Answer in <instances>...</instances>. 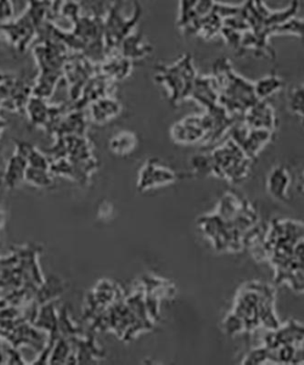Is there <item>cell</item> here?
Returning a JSON list of instances; mask_svg holds the SVG:
<instances>
[{
    "label": "cell",
    "mask_w": 304,
    "mask_h": 365,
    "mask_svg": "<svg viewBox=\"0 0 304 365\" xmlns=\"http://www.w3.org/2000/svg\"><path fill=\"white\" fill-rule=\"evenodd\" d=\"M213 77L220 93V103L231 116H243L259 101L254 84L235 73L227 58L216 63Z\"/></svg>",
    "instance_id": "6da1fadb"
},
{
    "label": "cell",
    "mask_w": 304,
    "mask_h": 365,
    "mask_svg": "<svg viewBox=\"0 0 304 365\" xmlns=\"http://www.w3.org/2000/svg\"><path fill=\"white\" fill-rule=\"evenodd\" d=\"M198 77L193 58L189 54L183 55L168 66L161 65L156 68V81L165 88L168 100L176 106L183 101L191 99Z\"/></svg>",
    "instance_id": "7a4b0ae2"
},
{
    "label": "cell",
    "mask_w": 304,
    "mask_h": 365,
    "mask_svg": "<svg viewBox=\"0 0 304 365\" xmlns=\"http://www.w3.org/2000/svg\"><path fill=\"white\" fill-rule=\"evenodd\" d=\"M209 171L232 181L246 177L251 159L230 137L208 155Z\"/></svg>",
    "instance_id": "3957f363"
},
{
    "label": "cell",
    "mask_w": 304,
    "mask_h": 365,
    "mask_svg": "<svg viewBox=\"0 0 304 365\" xmlns=\"http://www.w3.org/2000/svg\"><path fill=\"white\" fill-rule=\"evenodd\" d=\"M212 128L213 122L208 113L191 114L172 125L170 137L176 145H196L208 142Z\"/></svg>",
    "instance_id": "277c9868"
},
{
    "label": "cell",
    "mask_w": 304,
    "mask_h": 365,
    "mask_svg": "<svg viewBox=\"0 0 304 365\" xmlns=\"http://www.w3.org/2000/svg\"><path fill=\"white\" fill-rule=\"evenodd\" d=\"M228 133L230 135V138L233 140L251 160L256 158L265 146L273 141L274 137L273 131L250 128L243 122L238 125L234 123Z\"/></svg>",
    "instance_id": "5b68a950"
},
{
    "label": "cell",
    "mask_w": 304,
    "mask_h": 365,
    "mask_svg": "<svg viewBox=\"0 0 304 365\" xmlns=\"http://www.w3.org/2000/svg\"><path fill=\"white\" fill-rule=\"evenodd\" d=\"M141 14L142 9L139 4L136 6L135 15L130 19H126L121 14L119 4L114 6L112 11H110L106 25L103 26L108 46H119L127 36L133 34V28L141 17Z\"/></svg>",
    "instance_id": "8992f818"
},
{
    "label": "cell",
    "mask_w": 304,
    "mask_h": 365,
    "mask_svg": "<svg viewBox=\"0 0 304 365\" xmlns=\"http://www.w3.org/2000/svg\"><path fill=\"white\" fill-rule=\"evenodd\" d=\"M245 125L254 129L269 130L275 132L279 125L275 109L268 100H259L250 107L243 115Z\"/></svg>",
    "instance_id": "52a82bcc"
},
{
    "label": "cell",
    "mask_w": 304,
    "mask_h": 365,
    "mask_svg": "<svg viewBox=\"0 0 304 365\" xmlns=\"http://www.w3.org/2000/svg\"><path fill=\"white\" fill-rule=\"evenodd\" d=\"M191 99L204 107L207 113L221 106L220 93H218L215 78L213 76L198 77L193 88Z\"/></svg>",
    "instance_id": "ba28073f"
},
{
    "label": "cell",
    "mask_w": 304,
    "mask_h": 365,
    "mask_svg": "<svg viewBox=\"0 0 304 365\" xmlns=\"http://www.w3.org/2000/svg\"><path fill=\"white\" fill-rule=\"evenodd\" d=\"M176 179L175 173L158 160H148L140 173V185L143 187L168 184Z\"/></svg>",
    "instance_id": "9c48e42d"
},
{
    "label": "cell",
    "mask_w": 304,
    "mask_h": 365,
    "mask_svg": "<svg viewBox=\"0 0 304 365\" xmlns=\"http://www.w3.org/2000/svg\"><path fill=\"white\" fill-rule=\"evenodd\" d=\"M121 55L133 61L142 60L153 51L152 46L143 40L141 34H131L120 43Z\"/></svg>",
    "instance_id": "30bf717a"
},
{
    "label": "cell",
    "mask_w": 304,
    "mask_h": 365,
    "mask_svg": "<svg viewBox=\"0 0 304 365\" xmlns=\"http://www.w3.org/2000/svg\"><path fill=\"white\" fill-rule=\"evenodd\" d=\"M138 143L139 138L136 133L124 130L111 137L109 148L114 154L124 156L132 154L138 146Z\"/></svg>",
    "instance_id": "8fae6325"
},
{
    "label": "cell",
    "mask_w": 304,
    "mask_h": 365,
    "mask_svg": "<svg viewBox=\"0 0 304 365\" xmlns=\"http://www.w3.org/2000/svg\"><path fill=\"white\" fill-rule=\"evenodd\" d=\"M122 110L119 101L112 97L103 98L97 101L93 107V116L97 123H108L116 118Z\"/></svg>",
    "instance_id": "7c38bea8"
},
{
    "label": "cell",
    "mask_w": 304,
    "mask_h": 365,
    "mask_svg": "<svg viewBox=\"0 0 304 365\" xmlns=\"http://www.w3.org/2000/svg\"><path fill=\"white\" fill-rule=\"evenodd\" d=\"M253 84L258 100H267L268 98L282 90L284 86L282 78L274 73L261 78Z\"/></svg>",
    "instance_id": "4fadbf2b"
},
{
    "label": "cell",
    "mask_w": 304,
    "mask_h": 365,
    "mask_svg": "<svg viewBox=\"0 0 304 365\" xmlns=\"http://www.w3.org/2000/svg\"><path fill=\"white\" fill-rule=\"evenodd\" d=\"M133 61L126 57L119 56L111 58L109 63L104 66V71L108 78L113 80H123L128 77L133 68Z\"/></svg>",
    "instance_id": "5bb4252c"
},
{
    "label": "cell",
    "mask_w": 304,
    "mask_h": 365,
    "mask_svg": "<svg viewBox=\"0 0 304 365\" xmlns=\"http://www.w3.org/2000/svg\"><path fill=\"white\" fill-rule=\"evenodd\" d=\"M303 86L293 88L288 94V107L293 115L303 116Z\"/></svg>",
    "instance_id": "9a60e30c"
},
{
    "label": "cell",
    "mask_w": 304,
    "mask_h": 365,
    "mask_svg": "<svg viewBox=\"0 0 304 365\" xmlns=\"http://www.w3.org/2000/svg\"><path fill=\"white\" fill-rule=\"evenodd\" d=\"M12 11V6L9 0H0V19L11 18Z\"/></svg>",
    "instance_id": "2e32d148"
}]
</instances>
